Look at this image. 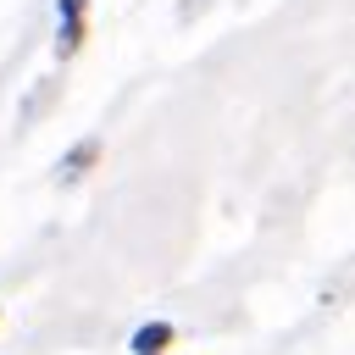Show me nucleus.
<instances>
[{
    "instance_id": "nucleus-1",
    "label": "nucleus",
    "mask_w": 355,
    "mask_h": 355,
    "mask_svg": "<svg viewBox=\"0 0 355 355\" xmlns=\"http://www.w3.org/2000/svg\"><path fill=\"white\" fill-rule=\"evenodd\" d=\"M166 344H172V327H166V322H144V327L133 333V349H139V355H161Z\"/></svg>"
},
{
    "instance_id": "nucleus-2",
    "label": "nucleus",
    "mask_w": 355,
    "mask_h": 355,
    "mask_svg": "<svg viewBox=\"0 0 355 355\" xmlns=\"http://www.w3.org/2000/svg\"><path fill=\"white\" fill-rule=\"evenodd\" d=\"M61 11H67V28H61V55H72V50L83 44V0H61Z\"/></svg>"
},
{
    "instance_id": "nucleus-3",
    "label": "nucleus",
    "mask_w": 355,
    "mask_h": 355,
    "mask_svg": "<svg viewBox=\"0 0 355 355\" xmlns=\"http://www.w3.org/2000/svg\"><path fill=\"white\" fill-rule=\"evenodd\" d=\"M94 155H100V144H94V139H83V144H78V150H72V155L61 161V178H67V183H72V178H83Z\"/></svg>"
}]
</instances>
